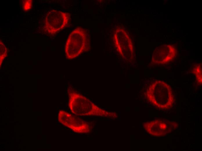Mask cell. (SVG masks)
I'll return each instance as SVG.
<instances>
[{"mask_svg":"<svg viewBox=\"0 0 202 151\" xmlns=\"http://www.w3.org/2000/svg\"><path fill=\"white\" fill-rule=\"evenodd\" d=\"M147 94L149 101L160 109H168L173 105L174 96L172 89L163 81L158 80L152 83L148 89Z\"/></svg>","mask_w":202,"mask_h":151,"instance_id":"1","label":"cell"},{"mask_svg":"<svg viewBox=\"0 0 202 151\" xmlns=\"http://www.w3.org/2000/svg\"><path fill=\"white\" fill-rule=\"evenodd\" d=\"M89 39L85 30L77 27L69 35L65 45V52L67 58L73 59L89 49Z\"/></svg>","mask_w":202,"mask_h":151,"instance_id":"2","label":"cell"},{"mask_svg":"<svg viewBox=\"0 0 202 151\" xmlns=\"http://www.w3.org/2000/svg\"><path fill=\"white\" fill-rule=\"evenodd\" d=\"M69 21L68 13L59 11L51 10L45 16L44 30L46 33L55 35L64 28Z\"/></svg>","mask_w":202,"mask_h":151,"instance_id":"3","label":"cell"},{"mask_svg":"<svg viewBox=\"0 0 202 151\" xmlns=\"http://www.w3.org/2000/svg\"><path fill=\"white\" fill-rule=\"evenodd\" d=\"M174 47L170 44H163L157 47L154 52V62L158 64L167 63L172 61L176 55Z\"/></svg>","mask_w":202,"mask_h":151,"instance_id":"4","label":"cell"},{"mask_svg":"<svg viewBox=\"0 0 202 151\" xmlns=\"http://www.w3.org/2000/svg\"><path fill=\"white\" fill-rule=\"evenodd\" d=\"M146 125V129L152 135L160 136L166 133L167 127L163 122L155 121L149 122Z\"/></svg>","mask_w":202,"mask_h":151,"instance_id":"5","label":"cell"},{"mask_svg":"<svg viewBox=\"0 0 202 151\" xmlns=\"http://www.w3.org/2000/svg\"><path fill=\"white\" fill-rule=\"evenodd\" d=\"M192 71L195 75L197 82L202 84V69L201 65L196 64L193 69Z\"/></svg>","mask_w":202,"mask_h":151,"instance_id":"6","label":"cell"},{"mask_svg":"<svg viewBox=\"0 0 202 151\" xmlns=\"http://www.w3.org/2000/svg\"><path fill=\"white\" fill-rule=\"evenodd\" d=\"M7 55L6 48L2 42H0V63Z\"/></svg>","mask_w":202,"mask_h":151,"instance_id":"7","label":"cell"},{"mask_svg":"<svg viewBox=\"0 0 202 151\" xmlns=\"http://www.w3.org/2000/svg\"><path fill=\"white\" fill-rule=\"evenodd\" d=\"M22 7L23 10L27 11L29 10L32 8V1L31 0H23Z\"/></svg>","mask_w":202,"mask_h":151,"instance_id":"8","label":"cell"}]
</instances>
